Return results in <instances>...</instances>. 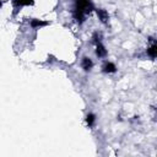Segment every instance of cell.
<instances>
[{"instance_id":"obj_3","label":"cell","mask_w":157,"mask_h":157,"mask_svg":"<svg viewBox=\"0 0 157 157\" xmlns=\"http://www.w3.org/2000/svg\"><path fill=\"white\" fill-rule=\"evenodd\" d=\"M103 71L107 72V74H113V72L117 71V66H115L113 63L108 61V63H105V64L103 65Z\"/></svg>"},{"instance_id":"obj_9","label":"cell","mask_w":157,"mask_h":157,"mask_svg":"<svg viewBox=\"0 0 157 157\" xmlns=\"http://www.w3.org/2000/svg\"><path fill=\"white\" fill-rule=\"evenodd\" d=\"M94 121H96V115H94V114L90 113V114L86 115V123H87L88 126H92V125L94 124Z\"/></svg>"},{"instance_id":"obj_5","label":"cell","mask_w":157,"mask_h":157,"mask_svg":"<svg viewBox=\"0 0 157 157\" xmlns=\"http://www.w3.org/2000/svg\"><path fill=\"white\" fill-rule=\"evenodd\" d=\"M96 11H97V15H98V17H99V20H101L102 22H107V21H108L109 15H108V12H107L105 10L98 9V10H96Z\"/></svg>"},{"instance_id":"obj_4","label":"cell","mask_w":157,"mask_h":157,"mask_svg":"<svg viewBox=\"0 0 157 157\" xmlns=\"http://www.w3.org/2000/svg\"><path fill=\"white\" fill-rule=\"evenodd\" d=\"M105 54H107L105 48H104L103 44L98 40V42H97V47H96V55H97V56H104Z\"/></svg>"},{"instance_id":"obj_10","label":"cell","mask_w":157,"mask_h":157,"mask_svg":"<svg viewBox=\"0 0 157 157\" xmlns=\"http://www.w3.org/2000/svg\"><path fill=\"white\" fill-rule=\"evenodd\" d=\"M1 6H2V1L0 0V7H1Z\"/></svg>"},{"instance_id":"obj_2","label":"cell","mask_w":157,"mask_h":157,"mask_svg":"<svg viewBox=\"0 0 157 157\" xmlns=\"http://www.w3.org/2000/svg\"><path fill=\"white\" fill-rule=\"evenodd\" d=\"M92 66H93V63H92V60L90 58H87V56L82 58V69L85 71H90L92 69Z\"/></svg>"},{"instance_id":"obj_8","label":"cell","mask_w":157,"mask_h":157,"mask_svg":"<svg viewBox=\"0 0 157 157\" xmlns=\"http://www.w3.org/2000/svg\"><path fill=\"white\" fill-rule=\"evenodd\" d=\"M147 54L152 58V59H155L156 58V55H157V45L153 43L148 49H147Z\"/></svg>"},{"instance_id":"obj_7","label":"cell","mask_w":157,"mask_h":157,"mask_svg":"<svg viewBox=\"0 0 157 157\" xmlns=\"http://www.w3.org/2000/svg\"><path fill=\"white\" fill-rule=\"evenodd\" d=\"M47 25H48V22L37 20V18H33V20L31 21V26L34 27V28H37V27H42V26H47Z\"/></svg>"},{"instance_id":"obj_1","label":"cell","mask_w":157,"mask_h":157,"mask_svg":"<svg viewBox=\"0 0 157 157\" xmlns=\"http://www.w3.org/2000/svg\"><path fill=\"white\" fill-rule=\"evenodd\" d=\"M93 10V6L90 0H75V11L74 17L76 21L82 22L85 18V15L90 13Z\"/></svg>"},{"instance_id":"obj_6","label":"cell","mask_w":157,"mask_h":157,"mask_svg":"<svg viewBox=\"0 0 157 157\" xmlns=\"http://www.w3.org/2000/svg\"><path fill=\"white\" fill-rule=\"evenodd\" d=\"M33 4H34L33 0H13L15 6H28V5H33Z\"/></svg>"}]
</instances>
